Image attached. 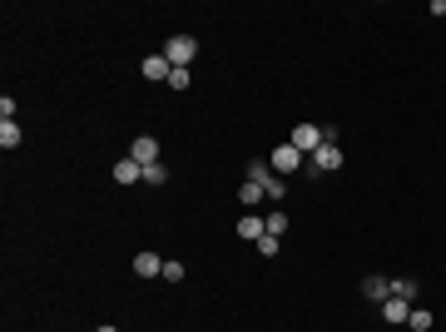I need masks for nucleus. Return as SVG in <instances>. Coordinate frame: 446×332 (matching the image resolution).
I'll list each match as a JSON object with an SVG mask.
<instances>
[{
    "instance_id": "6ab92c4d",
    "label": "nucleus",
    "mask_w": 446,
    "mask_h": 332,
    "mask_svg": "<svg viewBox=\"0 0 446 332\" xmlns=\"http://www.w3.org/2000/svg\"><path fill=\"white\" fill-rule=\"evenodd\" d=\"M407 322H412V327H417V332H427V327H432V313H421V307H417V313H412V318H407Z\"/></svg>"
},
{
    "instance_id": "f3484780",
    "label": "nucleus",
    "mask_w": 446,
    "mask_h": 332,
    "mask_svg": "<svg viewBox=\"0 0 446 332\" xmlns=\"http://www.w3.org/2000/svg\"><path fill=\"white\" fill-rule=\"evenodd\" d=\"M144 179H149V183H169V169H164V164H149Z\"/></svg>"
},
{
    "instance_id": "f257e3e1",
    "label": "nucleus",
    "mask_w": 446,
    "mask_h": 332,
    "mask_svg": "<svg viewBox=\"0 0 446 332\" xmlns=\"http://www.w3.org/2000/svg\"><path fill=\"white\" fill-rule=\"evenodd\" d=\"M194 55H199V40H194V35H174V40L164 45V60H169L174 70H188V60H194Z\"/></svg>"
},
{
    "instance_id": "ddd939ff",
    "label": "nucleus",
    "mask_w": 446,
    "mask_h": 332,
    "mask_svg": "<svg viewBox=\"0 0 446 332\" xmlns=\"http://www.w3.org/2000/svg\"><path fill=\"white\" fill-rule=\"evenodd\" d=\"M392 298H417V278H392Z\"/></svg>"
},
{
    "instance_id": "7ed1b4c3",
    "label": "nucleus",
    "mask_w": 446,
    "mask_h": 332,
    "mask_svg": "<svg viewBox=\"0 0 446 332\" xmlns=\"http://www.w3.org/2000/svg\"><path fill=\"white\" fill-rule=\"evenodd\" d=\"M268 164H273L278 174H293V169H303V154H297L293 144H278V149L268 154Z\"/></svg>"
},
{
    "instance_id": "aec40b11",
    "label": "nucleus",
    "mask_w": 446,
    "mask_h": 332,
    "mask_svg": "<svg viewBox=\"0 0 446 332\" xmlns=\"http://www.w3.org/2000/svg\"><path fill=\"white\" fill-rule=\"evenodd\" d=\"M169 90H188V70H174V75H169Z\"/></svg>"
},
{
    "instance_id": "4468645a",
    "label": "nucleus",
    "mask_w": 446,
    "mask_h": 332,
    "mask_svg": "<svg viewBox=\"0 0 446 332\" xmlns=\"http://www.w3.org/2000/svg\"><path fill=\"white\" fill-rule=\"evenodd\" d=\"M15 144H20V129H15V119H5L0 124V149H15Z\"/></svg>"
},
{
    "instance_id": "0eeeda50",
    "label": "nucleus",
    "mask_w": 446,
    "mask_h": 332,
    "mask_svg": "<svg viewBox=\"0 0 446 332\" xmlns=\"http://www.w3.org/2000/svg\"><path fill=\"white\" fill-rule=\"evenodd\" d=\"M263 233H268V223H263L258 214H243V218H238V238H248V243H258Z\"/></svg>"
},
{
    "instance_id": "6e6552de",
    "label": "nucleus",
    "mask_w": 446,
    "mask_h": 332,
    "mask_svg": "<svg viewBox=\"0 0 446 332\" xmlns=\"http://www.w3.org/2000/svg\"><path fill=\"white\" fill-rule=\"evenodd\" d=\"M382 318H387V322H407L412 318V303L407 298H387V303H382Z\"/></svg>"
},
{
    "instance_id": "f8f14e48",
    "label": "nucleus",
    "mask_w": 446,
    "mask_h": 332,
    "mask_svg": "<svg viewBox=\"0 0 446 332\" xmlns=\"http://www.w3.org/2000/svg\"><path fill=\"white\" fill-rule=\"evenodd\" d=\"M238 199H243V209L253 214V203H263L268 194H263V183H253V179H243V189H238Z\"/></svg>"
},
{
    "instance_id": "39448f33",
    "label": "nucleus",
    "mask_w": 446,
    "mask_h": 332,
    "mask_svg": "<svg viewBox=\"0 0 446 332\" xmlns=\"http://www.w3.org/2000/svg\"><path fill=\"white\" fill-rule=\"evenodd\" d=\"M362 293H367V303H387V298H392V278L367 273V278H362Z\"/></svg>"
},
{
    "instance_id": "1a4fd4ad",
    "label": "nucleus",
    "mask_w": 446,
    "mask_h": 332,
    "mask_svg": "<svg viewBox=\"0 0 446 332\" xmlns=\"http://www.w3.org/2000/svg\"><path fill=\"white\" fill-rule=\"evenodd\" d=\"M134 273H139V278H159V273H164V258H159V253H139V258H134Z\"/></svg>"
},
{
    "instance_id": "9d476101",
    "label": "nucleus",
    "mask_w": 446,
    "mask_h": 332,
    "mask_svg": "<svg viewBox=\"0 0 446 332\" xmlns=\"http://www.w3.org/2000/svg\"><path fill=\"white\" fill-rule=\"evenodd\" d=\"M169 75H174V65H169L164 55H149L144 60V79H169Z\"/></svg>"
},
{
    "instance_id": "a211bd4d",
    "label": "nucleus",
    "mask_w": 446,
    "mask_h": 332,
    "mask_svg": "<svg viewBox=\"0 0 446 332\" xmlns=\"http://www.w3.org/2000/svg\"><path fill=\"white\" fill-rule=\"evenodd\" d=\"M258 253H263V258H273V253H278V238L263 233V238H258Z\"/></svg>"
},
{
    "instance_id": "dca6fc26",
    "label": "nucleus",
    "mask_w": 446,
    "mask_h": 332,
    "mask_svg": "<svg viewBox=\"0 0 446 332\" xmlns=\"http://www.w3.org/2000/svg\"><path fill=\"white\" fill-rule=\"evenodd\" d=\"M159 278H164V283H179V278H184V263H174V258H169V263H164V273H159Z\"/></svg>"
},
{
    "instance_id": "9b49d317",
    "label": "nucleus",
    "mask_w": 446,
    "mask_h": 332,
    "mask_svg": "<svg viewBox=\"0 0 446 332\" xmlns=\"http://www.w3.org/2000/svg\"><path fill=\"white\" fill-rule=\"evenodd\" d=\"M114 179H119V183H139V179H144V164L119 159V164H114Z\"/></svg>"
},
{
    "instance_id": "2eb2a0df",
    "label": "nucleus",
    "mask_w": 446,
    "mask_h": 332,
    "mask_svg": "<svg viewBox=\"0 0 446 332\" xmlns=\"http://www.w3.org/2000/svg\"><path fill=\"white\" fill-rule=\"evenodd\" d=\"M263 223H268V233H273V238H283V233H288V214H268Z\"/></svg>"
},
{
    "instance_id": "412c9836",
    "label": "nucleus",
    "mask_w": 446,
    "mask_h": 332,
    "mask_svg": "<svg viewBox=\"0 0 446 332\" xmlns=\"http://www.w3.org/2000/svg\"><path fill=\"white\" fill-rule=\"evenodd\" d=\"M95 332H119V327H95Z\"/></svg>"
},
{
    "instance_id": "423d86ee",
    "label": "nucleus",
    "mask_w": 446,
    "mask_h": 332,
    "mask_svg": "<svg viewBox=\"0 0 446 332\" xmlns=\"http://www.w3.org/2000/svg\"><path fill=\"white\" fill-rule=\"evenodd\" d=\"M312 169H323V174H332V169H343V149H337V144H323V149L312 154Z\"/></svg>"
},
{
    "instance_id": "20e7f679",
    "label": "nucleus",
    "mask_w": 446,
    "mask_h": 332,
    "mask_svg": "<svg viewBox=\"0 0 446 332\" xmlns=\"http://www.w3.org/2000/svg\"><path fill=\"white\" fill-rule=\"evenodd\" d=\"M129 159H134V164H144V169H149V164H159V139L139 134V139H134V149H129Z\"/></svg>"
},
{
    "instance_id": "f03ea898",
    "label": "nucleus",
    "mask_w": 446,
    "mask_h": 332,
    "mask_svg": "<svg viewBox=\"0 0 446 332\" xmlns=\"http://www.w3.org/2000/svg\"><path fill=\"white\" fill-rule=\"evenodd\" d=\"M288 144H293V149H297V154H317V149H323V144H327V134H323V129H317V124H297V129H293V139H288Z\"/></svg>"
}]
</instances>
